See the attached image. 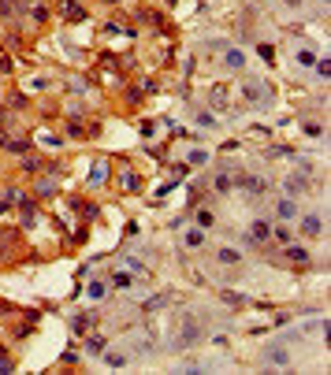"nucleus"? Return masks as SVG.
I'll return each mask as SVG.
<instances>
[{
  "label": "nucleus",
  "instance_id": "f257e3e1",
  "mask_svg": "<svg viewBox=\"0 0 331 375\" xmlns=\"http://www.w3.org/2000/svg\"><path fill=\"white\" fill-rule=\"evenodd\" d=\"M235 186H242V190L253 193V197L268 190V182H264V178H257V175H238V178H235Z\"/></svg>",
  "mask_w": 331,
  "mask_h": 375
},
{
  "label": "nucleus",
  "instance_id": "f03ea898",
  "mask_svg": "<svg viewBox=\"0 0 331 375\" xmlns=\"http://www.w3.org/2000/svg\"><path fill=\"white\" fill-rule=\"evenodd\" d=\"M197 338H201L197 319H186V323H182V338H179V346H190V342H197Z\"/></svg>",
  "mask_w": 331,
  "mask_h": 375
},
{
  "label": "nucleus",
  "instance_id": "7ed1b4c3",
  "mask_svg": "<svg viewBox=\"0 0 331 375\" xmlns=\"http://www.w3.org/2000/svg\"><path fill=\"white\" fill-rule=\"evenodd\" d=\"M108 175H112V167L104 164V160H101V164H93V171H90V186H104V182H108Z\"/></svg>",
  "mask_w": 331,
  "mask_h": 375
},
{
  "label": "nucleus",
  "instance_id": "20e7f679",
  "mask_svg": "<svg viewBox=\"0 0 331 375\" xmlns=\"http://www.w3.org/2000/svg\"><path fill=\"white\" fill-rule=\"evenodd\" d=\"M119 186H123V190H130V193L142 190V178H138V171H130V167H127V171H119Z\"/></svg>",
  "mask_w": 331,
  "mask_h": 375
},
{
  "label": "nucleus",
  "instance_id": "39448f33",
  "mask_svg": "<svg viewBox=\"0 0 331 375\" xmlns=\"http://www.w3.org/2000/svg\"><path fill=\"white\" fill-rule=\"evenodd\" d=\"M264 357H268V364H272V368H287V360H290L283 346H272V349L264 353Z\"/></svg>",
  "mask_w": 331,
  "mask_h": 375
},
{
  "label": "nucleus",
  "instance_id": "423d86ee",
  "mask_svg": "<svg viewBox=\"0 0 331 375\" xmlns=\"http://www.w3.org/2000/svg\"><path fill=\"white\" fill-rule=\"evenodd\" d=\"M249 234H253V238H249V242H268V238H272V227L264 223V219H257V223L249 227Z\"/></svg>",
  "mask_w": 331,
  "mask_h": 375
},
{
  "label": "nucleus",
  "instance_id": "0eeeda50",
  "mask_svg": "<svg viewBox=\"0 0 331 375\" xmlns=\"http://www.w3.org/2000/svg\"><path fill=\"white\" fill-rule=\"evenodd\" d=\"M4 149H8L11 156H26V152H30V142H23V138H8Z\"/></svg>",
  "mask_w": 331,
  "mask_h": 375
},
{
  "label": "nucleus",
  "instance_id": "6e6552de",
  "mask_svg": "<svg viewBox=\"0 0 331 375\" xmlns=\"http://www.w3.org/2000/svg\"><path fill=\"white\" fill-rule=\"evenodd\" d=\"M223 63H227L231 71H242V67H246V56H242V52H238V49H227V56H223Z\"/></svg>",
  "mask_w": 331,
  "mask_h": 375
},
{
  "label": "nucleus",
  "instance_id": "1a4fd4ad",
  "mask_svg": "<svg viewBox=\"0 0 331 375\" xmlns=\"http://www.w3.org/2000/svg\"><path fill=\"white\" fill-rule=\"evenodd\" d=\"M242 97L246 100H261L264 97V82H246L242 86Z\"/></svg>",
  "mask_w": 331,
  "mask_h": 375
},
{
  "label": "nucleus",
  "instance_id": "9d476101",
  "mask_svg": "<svg viewBox=\"0 0 331 375\" xmlns=\"http://www.w3.org/2000/svg\"><path fill=\"white\" fill-rule=\"evenodd\" d=\"M301 190H309V182H305L301 175H290V178H287V193L294 197V193H301Z\"/></svg>",
  "mask_w": 331,
  "mask_h": 375
},
{
  "label": "nucleus",
  "instance_id": "9b49d317",
  "mask_svg": "<svg viewBox=\"0 0 331 375\" xmlns=\"http://www.w3.org/2000/svg\"><path fill=\"white\" fill-rule=\"evenodd\" d=\"M186 245H190V249H201V245H205V231H201V227L186 231Z\"/></svg>",
  "mask_w": 331,
  "mask_h": 375
},
{
  "label": "nucleus",
  "instance_id": "f8f14e48",
  "mask_svg": "<svg viewBox=\"0 0 331 375\" xmlns=\"http://www.w3.org/2000/svg\"><path fill=\"white\" fill-rule=\"evenodd\" d=\"M301 231H305V234H320V231H324L320 216H305V219H301Z\"/></svg>",
  "mask_w": 331,
  "mask_h": 375
},
{
  "label": "nucleus",
  "instance_id": "ddd939ff",
  "mask_svg": "<svg viewBox=\"0 0 331 375\" xmlns=\"http://www.w3.org/2000/svg\"><path fill=\"white\" fill-rule=\"evenodd\" d=\"M287 257L294 260V264H309V249H301V245H290Z\"/></svg>",
  "mask_w": 331,
  "mask_h": 375
},
{
  "label": "nucleus",
  "instance_id": "4468645a",
  "mask_svg": "<svg viewBox=\"0 0 331 375\" xmlns=\"http://www.w3.org/2000/svg\"><path fill=\"white\" fill-rule=\"evenodd\" d=\"M63 15H67V19H86V8L75 4V0H67V4H63Z\"/></svg>",
  "mask_w": 331,
  "mask_h": 375
},
{
  "label": "nucleus",
  "instance_id": "2eb2a0df",
  "mask_svg": "<svg viewBox=\"0 0 331 375\" xmlns=\"http://www.w3.org/2000/svg\"><path fill=\"white\" fill-rule=\"evenodd\" d=\"M279 216H283V219H294V216H298V204H294L290 197H283V201H279Z\"/></svg>",
  "mask_w": 331,
  "mask_h": 375
},
{
  "label": "nucleus",
  "instance_id": "dca6fc26",
  "mask_svg": "<svg viewBox=\"0 0 331 375\" xmlns=\"http://www.w3.org/2000/svg\"><path fill=\"white\" fill-rule=\"evenodd\" d=\"M104 346H108V342H104L101 334H93V338H90V342H86V349H90V353H101Z\"/></svg>",
  "mask_w": 331,
  "mask_h": 375
},
{
  "label": "nucleus",
  "instance_id": "f3484780",
  "mask_svg": "<svg viewBox=\"0 0 331 375\" xmlns=\"http://www.w3.org/2000/svg\"><path fill=\"white\" fill-rule=\"evenodd\" d=\"M272 238H275L279 245H290V238H294V234H290L287 227H279V231H272Z\"/></svg>",
  "mask_w": 331,
  "mask_h": 375
},
{
  "label": "nucleus",
  "instance_id": "a211bd4d",
  "mask_svg": "<svg viewBox=\"0 0 331 375\" xmlns=\"http://www.w3.org/2000/svg\"><path fill=\"white\" fill-rule=\"evenodd\" d=\"M220 297L227 301V305H242V301H249V297H242V293H235V290H223Z\"/></svg>",
  "mask_w": 331,
  "mask_h": 375
},
{
  "label": "nucleus",
  "instance_id": "6ab92c4d",
  "mask_svg": "<svg viewBox=\"0 0 331 375\" xmlns=\"http://www.w3.org/2000/svg\"><path fill=\"white\" fill-rule=\"evenodd\" d=\"M212 186H216L220 193H227L231 186H235V178H227V175H216V182H212Z\"/></svg>",
  "mask_w": 331,
  "mask_h": 375
},
{
  "label": "nucleus",
  "instance_id": "aec40b11",
  "mask_svg": "<svg viewBox=\"0 0 331 375\" xmlns=\"http://www.w3.org/2000/svg\"><path fill=\"white\" fill-rule=\"evenodd\" d=\"M90 323H93V316H75V331H78V334L90 331Z\"/></svg>",
  "mask_w": 331,
  "mask_h": 375
},
{
  "label": "nucleus",
  "instance_id": "412c9836",
  "mask_svg": "<svg viewBox=\"0 0 331 375\" xmlns=\"http://www.w3.org/2000/svg\"><path fill=\"white\" fill-rule=\"evenodd\" d=\"M298 63H301V67H313V63H316V56H313L309 49H301V52H298Z\"/></svg>",
  "mask_w": 331,
  "mask_h": 375
},
{
  "label": "nucleus",
  "instance_id": "4be33fe9",
  "mask_svg": "<svg viewBox=\"0 0 331 375\" xmlns=\"http://www.w3.org/2000/svg\"><path fill=\"white\" fill-rule=\"evenodd\" d=\"M168 305V297H153V301H145V312H156V309H164Z\"/></svg>",
  "mask_w": 331,
  "mask_h": 375
},
{
  "label": "nucleus",
  "instance_id": "5701e85b",
  "mask_svg": "<svg viewBox=\"0 0 331 375\" xmlns=\"http://www.w3.org/2000/svg\"><path fill=\"white\" fill-rule=\"evenodd\" d=\"M212 104H220V108L227 104V93H223V86H216V89H212Z\"/></svg>",
  "mask_w": 331,
  "mask_h": 375
},
{
  "label": "nucleus",
  "instance_id": "b1692460",
  "mask_svg": "<svg viewBox=\"0 0 331 375\" xmlns=\"http://www.w3.org/2000/svg\"><path fill=\"white\" fill-rule=\"evenodd\" d=\"M127 364V357H123V353H108V368H123Z\"/></svg>",
  "mask_w": 331,
  "mask_h": 375
},
{
  "label": "nucleus",
  "instance_id": "393cba45",
  "mask_svg": "<svg viewBox=\"0 0 331 375\" xmlns=\"http://www.w3.org/2000/svg\"><path fill=\"white\" fill-rule=\"evenodd\" d=\"M220 260L223 264H238V253L235 249H220Z\"/></svg>",
  "mask_w": 331,
  "mask_h": 375
},
{
  "label": "nucleus",
  "instance_id": "a878e982",
  "mask_svg": "<svg viewBox=\"0 0 331 375\" xmlns=\"http://www.w3.org/2000/svg\"><path fill=\"white\" fill-rule=\"evenodd\" d=\"M197 123H201V126H216V115H212V112H201V115H197Z\"/></svg>",
  "mask_w": 331,
  "mask_h": 375
},
{
  "label": "nucleus",
  "instance_id": "bb28decb",
  "mask_svg": "<svg viewBox=\"0 0 331 375\" xmlns=\"http://www.w3.org/2000/svg\"><path fill=\"white\" fill-rule=\"evenodd\" d=\"M90 297L101 301V297H104V283H90Z\"/></svg>",
  "mask_w": 331,
  "mask_h": 375
},
{
  "label": "nucleus",
  "instance_id": "cd10ccee",
  "mask_svg": "<svg viewBox=\"0 0 331 375\" xmlns=\"http://www.w3.org/2000/svg\"><path fill=\"white\" fill-rule=\"evenodd\" d=\"M205 160H209V152H201V149L190 152V164H205Z\"/></svg>",
  "mask_w": 331,
  "mask_h": 375
},
{
  "label": "nucleus",
  "instance_id": "c85d7f7f",
  "mask_svg": "<svg viewBox=\"0 0 331 375\" xmlns=\"http://www.w3.org/2000/svg\"><path fill=\"white\" fill-rule=\"evenodd\" d=\"M11 67H15V63H11V56H0V75H8Z\"/></svg>",
  "mask_w": 331,
  "mask_h": 375
},
{
  "label": "nucleus",
  "instance_id": "c756f323",
  "mask_svg": "<svg viewBox=\"0 0 331 375\" xmlns=\"http://www.w3.org/2000/svg\"><path fill=\"white\" fill-rule=\"evenodd\" d=\"M197 223L209 227V223H212V212H205V208H201V212H197Z\"/></svg>",
  "mask_w": 331,
  "mask_h": 375
},
{
  "label": "nucleus",
  "instance_id": "7c9ffc66",
  "mask_svg": "<svg viewBox=\"0 0 331 375\" xmlns=\"http://www.w3.org/2000/svg\"><path fill=\"white\" fill-rule=\"evenodd\" d=\"M257 52H261V56L268 59V63H272V56H275V49H272V45H261V49H257Z\"/></svg>",
  "mask_w": 331,
  "mask_h": 375
},
{
  "label": "nucleus",
  "instance_id": "2f4dec72",
  "mask_svg": "<svg viewBox=\"0 0 331 375\" xmlns=\"http://www.w3.org/2000/svg\"><path fill=\"white\" fill-rule=\"evenodd\" d=\"M127 267L134 271V275H142V271H145V264H142V260H127Z\"/></svg>",
  "mask_w": 331,
  "mask_h": 375
},
{
  "label": "nucleus",
  "instance_id": "473e14b6",
  "mask_svg": "<svg viewBox=\"0 0 331 375\" xmlns=\"http://www.w3.org/2000/svg\"><path fill=\"white\" fill-rule=\"evenodd\" d=\"M37 193H45V197H49V193H52V182H49V178H45V182H41V178H37Z\"/></svg>",
  "mask_w": 331,
  "mask_h": 375
},
{
  "label": "nucleus",
  "instance_id": "72a5a7b5",
  "mask_svg": "<svg viewBox=\"0 0 331 375\" xmlns=\"http://www.w3.org/2000/svg\"><path fill=\"white\" fill-rule=\"evenodd\" d=\"M305 0H283V8H301Z\"/></svg>",
  "mask_w": 331,
  "mask_h": 375
},
{
  "label": "nucleus",
  "instance_id": "f704fd0d",
  "mask_svg": "<svg viewBox=\"0 0 331 375\" xmlns=\"http://www.w3.org/2000/svg\"><path fill=\"white\" fill-rule=\"evenodd\" d=\"M316 4H328V0H316Z\"/></svg>",
  "mask_w": 331,
  "mask_h": 375
},
{
  "label": "nucleus",
  "instance_id": "c9c22d12",
  "mask_svg": "<svg viewBox=\"0 0 331 375\" xmlns=\"http://www.w3.org/2000/svg\"><path fill=\"white\" fill-rule=\"evenodd\" d=\"M108 4H119V0H108Z\"/></svg>",
  "mask_w": 331,
  "mask_h": 375
}]
</instances>
